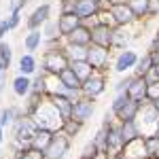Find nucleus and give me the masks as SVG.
Masks as SVG:
<instances>
[{
  "mask_svg": "<svg viewBox=\"0 0 159 159\" xmlns=\"http://www.w3.org/2000/svg\"><path fill=\"white\" fill-rule=\"evenodd\" d=\"M66 66H70V60H68L64 47L43 51V57H40V70L43 72H47L49 76H57Z\"/></svg>",
  "mask_w": 159,
  "mask_h": 159,
  "instance_id": "f257e3e1",
  "label": "nucleus"
},
{
  "mask_svg": "<svg viewBox=\"0 0 159 159\" xmlns=\"http://www.w3.org/2000/svg\"><path fill=\"white\" fill-rule=\"evenodd\" d=\"M11 127H13V142L24 144V147H32L30 142H32L34 134L38 132V123L34 121V117H30V115H21Z\"/></svg>",
  "mask_w": 159,
  "mask_h": 159,
  "instance_id": "f03ea898",
  "label": "nucleus"
},
{
  "mask_svg": "<svg viewBox=\"0 0 159 159\" xmlns=\"http://www.w3.org/2000/svg\"><path fill=\"white\" fill-rule=\"evenodd\" d=\"M34 117V121L38 123V127H45V129H53V132H60L61 129V117L60 112L53 108V104H51L49 100L45 98V102L40 104V108L32 115Z\"/></svg>",
  "mask_w": 159,
  "mask_h": 159,
  "instance_id": "7ed1b4c3",
  "label": "nucleus"
},
{
  "mask_svg": "<svg viewBox=\"0 0 159 159\" xmlns=\"http://www.w3.org/2000/svg\"><path fill=\"white\" fill-rule=\"evenodd\" d=\"M70 144H72V140L64 132H55L51 142L47 144V148L43 151L45 159H66V155L70 153Z\"/></svg>",
  "mask_w": 159,
  "mask_h": 159,
  "instance_id": "20e7f679",
  "label": "nucleus"
},
{
  "mask_svg": "<svg viewBox=\"0 0 159 159\" xmlns=\"http://www.w3.org/2000/svg\"><path fill=\"white\" fill-rule=\"evenodd\" d=\"M106 85H108V79H106V72H96L91 74V76H87L85 81H83V85H81V93L87 96V98L91 100H98L104 91H106Z\"/></svg>",
  "mask_w": 159,
  "mask_h": 159,
  "instance_id": "39448f33",
  "label": "nucleus"
},
{
  "mask_svg": "<svg viewBox=\"0 0 159 159\" xmlns=\"http://www.w3.org/2000/svg\"><path fill=\"white\" fill-rule=\"evenodd\" d=\"M110 53H112V49H104V47H98V45H89V47H87V57L85 60L91 64L93 70H98V72H108Z\"/></svg>",
  "mask_w": 159,
  "mask_h": 159,
  "instance_id": "423d86ee",
  "label": "nucleus"
},
{
  "mask_svg": "<svg viewBox=\"0 0 159 159\" xmlns=\"http://www.w3.org/2000/svg\"><path fill=\"white\" fill-rule=\"evenodd\" d=\"M136 121L140 125L142 136L155 132V125H157V121H159V112H157V108L153 106V102H144V104L140 106V112H138V119H136Z\"/></svg>",
  "mask_w": 159,
  "mask_h": 159,
  "instance_id": "0eeeda50",
  "label": "nucleus"
},
{
  "mask_svg": "<svg viewBox=\"0 0 159 159\" xmlns=\"http://www.w3.org/2000/svg\"><path fill=\"white\" fill-rule=\"evenodd\" d=\"M104 7H106V4H104L102 0H76L74 13H76L85 24H93L96 17H98V13L102 11Z\"/></svg>",
  "mask_w": 159,
  "mask_h": 159,
  "instance_id": "6e6552de",
  "label": "nucleus"
},
{
  "mask_svg": "<svg viewBox=\"0 0 159 159\" xmlns=\"http://www.w3.org/2000/svg\"><path fill=\"white\" fill-rule=\"evenodd\" d=\"M138 51L134 49H123L117 53V57H115V61H112V70L117 74H127L129 70H134L136 68V64H138Z\"/></svg>",
  "mask_w": 159,
  "mask_h": 159,
  "instance_id": "1a4fd4ad",
  "label": "nucleus"
},
{
  "mask_svg": "<svg viewBox=\"0 0 159 159\" xmlns=\"http://www.w3.org/2000/svg\"><path fill=\"white\" fill-rule=\"evenodd\" d=\"M108 11H110V17H112V24L115 25H136V24H140V21L136 19L134 11L129 9L127 2H123V4H110Z\"/></svg>",
  "mask_w": 159,
  "mask_h": 159,
  "instance_id": "9d476101",
  "label": "nucleus"
},
{
  "mask_svg": "<svg viewBox=\"0 0 159 159\" xmlns=\"http://www.w3.org/2000/svg\"><path fill=\"white\" fill-rule=\"evenodd\" d=\"M96 115V100L87 98V96H81V98L74 102L72 106V119L81 121L85 125L87 121H91V117Z\"/></svg>",
  "mask_w": 159,
  "mask_h": 159,
  "instance_id": "9b49d317",
  "label": "nucleus"
},
{
  "mask_svg": "<svg viewBox=\"0 0 159 159\" xmlns=\"http://www.w3.org/2000/svg\"><path fill=\"white\" fill-rule=\"evenodd\" d=\"M91 25V45L112 49V28L110 24H89Z\"/></svg>",
  "mask_w": 159,
  "mask_h": 159,
  "instance_id": "f8f14e48",
  "label": "nucleus"
},
{
  "mask_svg": "<svg viewBox=\"0 0 159 159\" xmlns=\"http://www.w3.org/2000/svg\"><path fill=\"white\" fill-rule=\"evenodd\" d=\"M49 19H51V2H43V4H38L36 9L28 15L25 28L28 30H40Z\"/></svg>",
  "mask_w": 159,
  "mask_h": 159,
  "instance_id": "ddd939ff",
  "label": "nucleus"
},
{
  "mask_svg": "<svg viewBox=\"0 0 159 159\" xmlns=\"http://www.w3.org/2000/svg\"><path fill=\"white\" fill-rule=\"evenodd\" d=\"M134 74V72H132ZM125 93H127V98L134 100V102H140V104H144L147 102V93H148V83L144 76H132V81H129V85L125 89Z\"/></svg>",
  "mask_w": 159,
  "mask_h": 159,
  "instance_id": "4468645a",
  "label": "nucleus"
},
{
  "mask_svg": "<svg viewBox=\"0 0 159 159\" xmlns=\"http://www.w3.org/2000/svg\"><path fill=\"white\" fill-rule=\"evenodd\" d=\"M47 100L53 104V108L60 112L61 121L72 119V106H74V102L68 98V96H64L61 91H55V93H49V96H47Z\"/></svg>",
  "mask_w": 159,
  "mask_h": 159,
  "instance_id": "2eb2a0df",
  "label": "nucleus"
},
{
  "mask_svg": "<svg viewBox=\"0 0 159 159\" xmlns=\"http://www.w3.org/2000/svg\"><path fill=\"white\" fill-rule=\"evenodd\" d=\"M132 38H136V34L132 32V25H115L112 28V51L127 49Z\"/></svg>",
  "mask_w": 159,
  "mask_h": 159,
  "instance_id": "dca6fc26",
  "label": "nucleus"
},
{
  "mask_svg": "<svg viewBox=\"0 0 159 159\" xmlns=\"http://www.w3.org/2000/svg\"><path fill=\"white\" fill-rule=\"evenodd\" d=\"M64 40H66L68 45H76V47H89V45H91V25L83 21V24L79 25L76 30H72Z\"/></svg>",
  "mask_w": 159,
  "mask_h": 159,
  "instance_id": "f3484780",
  "label": "nucleus"
},
{
  "mask_svg": "<svg viewBox=\"0 0 159 159\" xmlns=\"http://www.w3.org/2000/svg\"><path fill=\"white\" fill-rule=\"evenodd\" d=\"M81 24H83V19H81L76 13H60V17H57V28H60L61 38H66L72 30H76Z\"/></svg>",
  "mask_w": 159,
  "mask_h": 159,
  "instance_id": "a211bd4d",
  "label": "nucleus"
},
{
  "mask_svg": "<svg viewBox=\"0 0 159 159\" xmlns=\"http://www.w3.org/2000/svg\"><path fill=\"white\" fill-rule=\"evenodd\" d=\"M57 81H60L61 89H74V91H81V85H83V81L76 76V72H74L70 66H66V68L57 74Z\"/></svg>",
  "mask_w": 159,
  "mask_h": 159,
  "instance_id": "6ab92c4d",
  "label": "nucleus"
},
{
  "mask_svg": "<svg viewBox=\"0 0 159 159\" xmlns=\"http://www.w3.org/2000/svg\"><path fill=\"white\" fill-rule=\"evenodd\" d=\"M140 102H134V100H127L125 104H123L121 108L115 112V117H117V121L123 123V121H136L138 119V112H140Z\"/></svg>",
  "mask_w": 159,
  "mask_h": 159,
  "instance_id": "aec40b11",
  "label": "nucleus"
},
{
  "mask_svg": "<svg viewBox=\"0 0 159 159\" xmlns=\"http://www.w3.org/2000/svg\"><path fill=\"white\" fill-rule=\"evenodd\" d=\"M119 127H121V136H123L125 147H129L132 142H136V140L142 138V132H140L138 121H123V123H119Z\"/></svg>",
  "mask_w": 159,
  "mask_h": 159,
  "instance_id": "412c9836",
  "label": "nucleus"
},
{
  "mask_svg": "<svg viewBox=\"0 0 159 159\" xmlns=\"http://www.w3.org/2000/svg\"><path fill=\"white\" fill-rule=\"evenodd\" d=\"M45 43L43 30H28V34L24 36V49L25 53H36Z\"/></svg>",
  "mask_w": 159,
  "mask_h": 159,
  "instance_id": "4be33fe9",
  "label": "nucleus"
},
{
  "mask_svg": "<svg viewBox=\"0 0 159 159\" xmlns=\"http://www.w3.org/2000/svg\"><path fill=\"white\" fill-rule=\"evenodd\" d=\"M13 93L17 98H25L30 91H32V76H25V74H17L13 79Z\"/></svg>",
  "mask_w": 159,
  "mask_h": 159,
  "instance_id": "5701e85b",
  "label": "nucleus"
},
{
  "mask_svg": "<svg viewBox=\"0 0 159 159\" xmlns=\"http://www.w3.org/2000/svg\"><path fill=\"white\" fill-rule=\"evenodd\" d=\"M38 72V60L34 53H24L19 57V74H25V76H34Z\"/></svg>",
  "mask_w": 159,
  "mask_h": 159,
  "instance_id": "b1692460",
  "label": "nucleus"
},
{
  "mask_svg": "<svg viewBox=\"0 0 159 159\" xmlns=\"http://www.w3.org/2000/svg\"><path fill=\"white\" fill-rule=\"evenodd\" d=\"M21 115H25L24 108H17V106H4V108L0 110V123H2L4 129H7V127H11Z\"/></svg>",
  "mask_w": 159,
  "mask_h": 159,
  "instance_id": "393cba45",
  "label": "nucleus"
},
{
  "mask_svg": "<svg viewBox=\"0 0 159 159\" xmlns=\"http://www.w3.org/2000/svg\"><path fill=\"white\" fill-rule=\"evenodd\" d=\"M153 66H155V60H153V53H142L140 57H138V64H136V68L132 70V72L136 74V76H147L151 70H153Z\"/></svg>",
  "mask_w": 159,
  "mask_h": 159,
  "instance_id": "a878e982",
  "label": "nucleus"
},
{
  "mask_svg": "<svg viewBox=\"0 0 159 159\" xmlns=\"http://www.w3.org/2000/svg\"><path fill=\"white\" fill-rule=\"evenodd\" d=\"M53 129H45V127H38V132L34 134V138H32V148H38V151H45L47 148V144L51 142V138H53Z\"/></svg>",
  "mask_w": 159,
  "mask_h": 159,
  "instance_id": "bb28decb",
  "label": "nucleus"
},
{
  "mask_svg": "<svg viewBox=\"0 0 159 159\" xmlns=\"http://www.w3.org/2000/svg\"><path fill=\"white\" fill-rule=\"evenodd\" d=\"M49 74L43 72V70H38L34 76H32V91L34 93H43V96H47L49 93Z\"/></svg>",
  "mask_w": 159,
  "mask_h": 159,
  "instance_id": "cd10ccee",
  "label": "nucleus"
},
{
  "mask_svg": "<svg viewBox=\"0 0 159 159\" xmlns=\"http://www.w3.org/2000/svg\"><path fill=\"white\" fill-rule=\"evenodd\" d=\"M70 68L76 72V76H79L81 81H85L87 76H91V74L96 72V70L91 68V64H89L87 60H74V61H70Z\"/></svg>",
  "mask_w": 159,
  "mask_h": 159,
  "instance_id": "c85d7f7f",
  "label": "nucleus"
},
{
  "mask_svg": "<svg viewBox=\"0 0 159 159\" xmlns=\"http://www.w3.org/2000/svg\"><path fill=\"white\" fill-rule=\"evenodd\" d=\"M148 2H151V0H127V4H129V9L134 11L138 21H142V19L148 17Z\"/></svg>",
  "mask_w": 159,
  "mask_h": 159,
  "instance_id": "c756f323",
  "label": "nucleus"
},
{
  "mask_svg": "<svg viewBox=\"0 0 159 159\" xmlns=\"http://www.w3.org/2000/svg\"><path fill=\"white\" fill-rule=\"evenodd\" d=\"M81 129H83V123H81V121H76V119H68V121L61 123V129H60V132H64L70 140H74L76 136L81 134Z\"/></svg>",
  "mask_w": 159,
  "mask_h": 159,
  "instance_id": "7c9ffc66",
  "label": "nucleus"
},
{
  "mask_svg": "<svg viewBox=\"0 0 159 159\" xmlns=\"http://www.w3.org/2000/svg\"><path fill=\"white\" fill-rule=\"evenodd\" d=\"M40 30H43V36H45V40H57V38H61L60 28H57V19H49V21L43 25Z\"/></svg>",
  "mask_w": 159,
  "mask_h": 159,
  "instance_id": "2f4dec72",
  "label": "nucleus"
},
{
  "mask_svg": "<svg viewBox=\"0 0 159 159\" xmlns=\"http://www.w3.org/2000/svg\"><path fill=\"white\" fill-rule=\"evenodd\" d=\"M64 51L68 55V60L74 61V60H85L87 57V47H76V45H68L64 40Z\"/></svg>",
  "mask_w": 159,
  "mask_h": 159,
  "instance_id": "473e14b6",
  "label": "nucleus"
},
{
  "mask_svg": "<svg viewBox=\"0 0 159 159\" xmlns=\"http://www.w3.org/2000/svg\"><path fill=\"white\" fill-rule=\"evenodd\" d=\"M0 61L4 64V68L9 70L13 64V47L7 40H0Z\"/></svg>",
  "mask_w": 159,
  "mask_h": 159,
  "instance_id": "72a5a7b5",
  "label": "nucleus"
},
{
  "mask_svg": "<svg viewBox=\"0 0 159 159\" xmlns=\"http://www.w3.org/2000/svg\"><path fill=\"white\" fill-rule=\"evenodd\" d=\"M100 157V148L93 140H89L85 147H83V153L79 155V159H98Z\"/></svg>",
  "mask_w": 159,
  "mask_h": 159,
  "instance_id": "f704fd0d",
  "label": "nucleus"
},
{
  "mask_svg": "<svg viewBox=\"0 0 159 159\" xmlns=\"http://www.w3.org/2000/svg\"><path fill=\"white\" fill-rule=\"evenodd\" d=\"M13 159H45V153L30 147V148H24V151L17 153V155H13Z\"/></svg>",
  "mask_w": 159,
  "mask_h": 159,
  "instance_id": "c9c22d12",
  "label": "nucleus"
},
{
  "mask_svg": "<svg viewBox=\"0 0 159 159\" xmlns=\"http://www.w3.org/2000/svg\"><path fill=\"white\" fill-rule=\"evenodd\" d=\"M127 100H129V98H127V93H125V91H121V93H115V98H112V102H110V112L115 115V112L121 108Z\"/></svg>",
  "mask_w": 159,
  "mask_h": 159,
  "instance_id": "e433bc0d",
  "label": "nucleus"
},
{
  "mask_svg": "<svg viewBox=\"0 0 159 159\" xmlns=\"http://www.w3.org/2000/svg\"><path fill=\"white\" fill-rule=\"evenodd\" d=\"M76 0H60V13H74Z\"/></svg>",
  "mask_w": 159,
  "mask_h": 159,
  "instance_id": "4c0bfd02",
  "label": "nucleus"
},
{
  "mask_svg": "<svg viewBox=\"0 0 159 159\" xmlns=\"http://www.w3.org/2000/svg\"><path fill=\"white\" fill-rule=\"evenodd\" d=\"M132 76H134V74H125L121 81H117V85H115V93L125 91V89H127V85H129V81H132Z\"/></svg>",
  "mask_w": 159,
  "mask_h": 159,
  "instance_id": "58836bf2",
  "label": "nucleus"
},
{
  "mask_svg": "<svg viewBox=\"0 0 159 159\" xmlns=\"http://www.w3.org/2000/svg\"><path fill=\"white\" fill-rule=\"evenodd\" d=\"M157 98H159V83H151L148 85V93H147V102H153Z\"/></svg>",
  "mask_w": 159,
  "mask_h": 159,
  "instance_id": "ea45409f",
  "label": "nucleus"
},
{
  "mask_svg": "<svg viewBox=\"0 0 159 159\" xmlns=\"http://www.w3.org/2000/svg\"><path fill=\"white\" fill-rule=\"evenodd\" d=\"M148 53H159V30L155 32V36L151 38V45H148Z\"/></svg>",
  "mask_w": 159,
  "mask_h": 159,
  "instance_id": "a19ab883",
  "label": "nucleus"
},
{
  "mask_svg": "<svg viewBox=\"0 0 159 159\" xmlns=\"http://www.w3.org/2000/svg\"><path fill=\"white\" fill-rule=\"evenodd\" d=\"M148 17H159V0L148 2Z\"/></svg>",
  "mask_w": 159,
  "mask_h": 159,
  "instance_id": "79ce46f5",
  "label": "nucleus"
},
{
  "mask_svg": "<svg viewBox=\"0 0 159 159\" xmlns=\"http://www.w3.org/2000/svg\"><path fill=\"white\" fill-rule=\"evenodd\" d=\"M11 32V25H9V21L7 19H0V40H4V36Z\"/></svg>",
  "mask_w": 159,
  "mask_h": 159,
  "instance_id": "37998d69",
  "label": "nucleus"
},
{
  "mask_svg": "<svg viewBox=\"0 0 159 159\" xmlns=\"http://www.w3.org/2000/svg\"><path fill=\"white\" fill-rule=\"evenodd\" d=\"M123 2H127V0H104L106 7H110V4H123Z\"/></svg>",
  "mask_w": 159,
  "mask_h": 159,
  "instance_id": "c03bdc74",
  "label": "nucleus"
},
{
  "mask_svg": "<svg viewBox=\"0 0 159 159\" xmlns=\"http://www.w3.org/2000/svg\"><path fill=\"white\" fill-rule=\"evenodd\" d=\"M2 142H4V125L0 123V144H2Z\"/></svg>",
  "mask_w": 159,
  "mask_h": 159,
  "instance_id": "a18cd8bd",
  "label": "nucleus"
},
{
  "mask_svg": "<svg viewBox=\"0 0 159 159\" xmlns=\"http://www.w3.org/2000/svg\"><path fill=\"white\" fill-rule=\"evenodd\" d=\"M2 91H4V72L0 74V93H2Z\"/></svg>",
  "mask_w": 159,
  "mask_h": 159,
  "instance_id": "49530a36",
  "label": "nucleus"
},
{
  "mask_svg": "<svg viewBox=\"0 0 159 159\" xmlns=\"http://www.w3.org/2000/svg\"><path fill=\"white\" fill-rule=\"evenodd\" d=\"M17 4L24 9V7H28V4H30V0H17Z\"/></svg>",
  "mask_w": 159,
  "mask_h": 159,
  "instance_id": "de8ad7c7",
  "label": "nucleus"
},
{
  "mask_svg": "<svg viewBox=\"0 0 159 159\" xmlns=\"http://www.w3.org/2000/svg\"><path fill=\"white\" fill-rule=\"evenodd\" d=\"M153 72H155V76L159 79V64H155V66H153Z\"/></svg>",
  "mask_w": 159,
  "mask_h": 159,
  "instance_id": "09e8293b",
  "label": "nucleus"
},
{
  "mask_svg": "<svg viewBox=\"0 0 159 159\" xmlns=\"http://www.w3.org/2000/svg\"><path fill=\"white\" fill-rule=\"evenodd\" d=\"M132 159H153V157H148V155H138V157H132Z\"/></svg>",
  "mask_w": 159,
  "mask_h": 159,
  "instance_id": "8fccbe9b",
  "label": "nucleus"
},
{
  "mask_svg": "<svg viewBox=\"0 0 159 159\" xmlns=\"http://www.w3.org/2000/svg\"><path fill=\"white\" fill-rule=\"evenodd\" d=\"M153 106H155V108H157V112H159V98H157V100H153Z\"/></svg>",
  "mask_w": 159,
  "mask_h": 159,
  "instance_id": "3c124183",
  "label": "nucleus"
},
{
  "mask_svg": "<svg viewBox=\"0 0 159 159\" xmlns=\"http://www.w3.org/2000/svg\"><path fill=\"white\" fill-rule=\"evenodd\" d=\"M2 72H7V68H4V64L0 61V74H2Z\"/></svg>",
  "mask_w": 159,
  "mask_h": 159,
  "instance_id": "603ef678",
  "label": "nucleus"
},
{
  "mask_svg": "<svg viewBox=\"0 0 159 159\" xmlns=\"http://www.w3.org/2000/svg\"><path fill=\"white\" fill-rule=\"evenodd\" d=\"M155 136H159V121H157V125H155V132H153Z\"/></svg>",
  "mask_w": 159,
  "mask_h": 159,
  "instance_id": "864d4df0",
  "label": "nucleus"
},
{
  "mask_svg": "<svg viewBox=\"0 0 159 159\" xmlns=\"http://www.w3.org/2000/svg\"><path fill=\"white\" fill-rule=\"evenodd\" d=\"M153 159H159V157H153Z\"/></svg>",
  "mask_w": 159,
  "mask_h": 159,
  "instance_id": "5fc2aeb1",
  "label": "nucleus"
},
{
  "mask_svg": "<svg viewBox=\"0 0 159 159\" xmlns=\"http://www.w3.org/2000/svg\"><path fill=\"white\" fill-rule=\"evenodd\" d=\"M102 2H104V0H102Z\"/></svg>",
  "mask_w": 159,
  "mask_h": 159,
  "instance_id": "6e6d98bb",
  "label": "nucleus"
}]
</instances>
